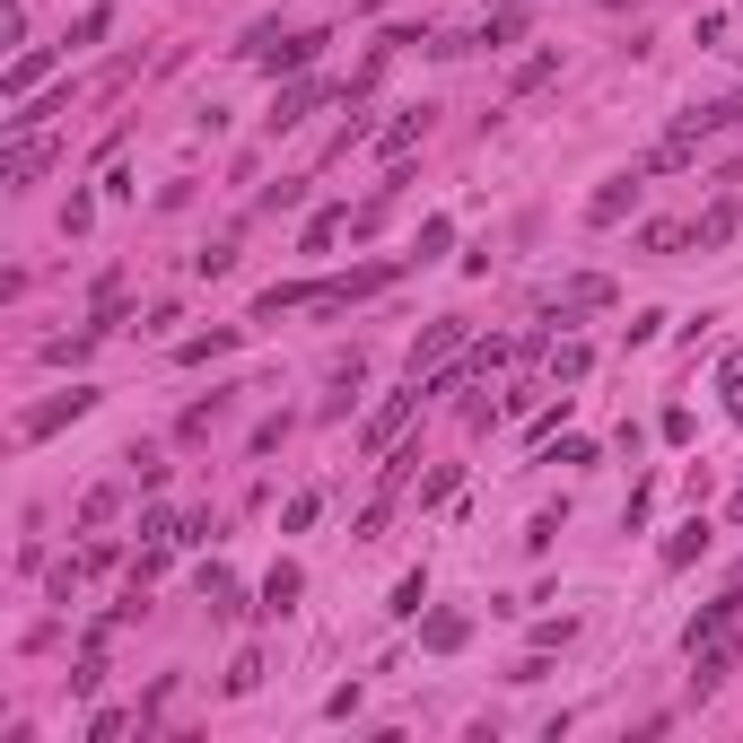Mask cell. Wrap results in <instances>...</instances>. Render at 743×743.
<instances>
[{"label": "cell", "mask_w": 743, "mask_h": 743, "mask_svg": "<svg viewBox=\"0 0 743 743\" xmlns=\"http://www.w3.org/2000/svg\"><path fill=\"white\" fill-rule=\"evenodd\" d=\"M254 682H262V656H254V647H246V656H237V665H228V700H246Z\"/></svg>", "instance_id": "1f68e13d"}, {"label": "cell", "mask_w": 743, "mask_h": 743, "mask_svg": "<svg viewBox=\"0 0 743 743\" xmlns=\"http://www.w3.org/2000/svg\"><path fill=\"white\" fill-rule=\"evenodd\" d=\"M123 726H131L123 709H97V718H88V743H115V735H123Z\"/></svg>", "instance_id": "74e56055"}, {"label": "cell", "mask_w": 743, "mask_h": 743, "mask_svg": "<svg viewBox=\"0 0 743 743\" xmlns=\"http://www.w3.org/2000/svg\"><path fill=\"white\" fill-rule=\"evenodd\" d=\"M735 219H743L735 202H718V211H709V219H700V246H726V237H735Z\"/></svg>", "instance_id": "f546056e"}, {"label": "cell", "mask_w": 743, "mask_h": 743, "mask_svg": "<svg viewBox=\"0 0 743 743\" xmlns=\"http://www.w3.org/2000/svg\"><path fill=\"white\" fill-rule=\"evenodd\" d=\"M586 368H595V359H586V342H560V351H551V376H560V385H578Z\"/></svg>", "instance_id": "d4e9b609"}, {"label": "cell", "mask_w": 743, "mask_h": 743, "mask_svg": "<svg viewBox=\"0 0 743 743\" xmlns=\"http://www.w3.org/2000/svg\"><path fill=\"white\" fill-rule=\"evenodd\" d=\"M53 62H62V44H26V53L0 71V97H9V106H26V97H35V79H44Z\"/></svg>", "instance_id": "5b68a950"}, {"label": "cell", "mask_w": 743, "mask_h": 743, "mask_svg": "<svg viewBox=\"0 0 743 743\" xmlns=\"http://www.w3.org/2000/svg\"><path fill=\"white\" fill-rule=\"evenodd\" d=\"M718 402H726V420H743V351L718 359Z\"/></svg>", "instance_id": "2e32d148"}, {"label": "cell", "mask_w": 743, "mask_h": 743, "mask_svg": "<svg viewBox=\"0 0 743 743\" xmlns=\"http://www.w3.org/2000/svg\"><path fill=\"white\" fill-rule=\"evenodd\" d=\"M638 175H647V166H629V175H613V184H595V202H586V219H595V228H613L621 211L638 202Z\"/></svg>", "instance_id": "ba28073f"}, {"label": "cell", "mask_w": 743, "mask_h": 743, "mask_svg": "<svg viewBox=\"0 0 743 743\" xmlns=\"http://www.w3.org/2000/svg\"><path fill=\"white\" fill-rule=\"evenodd\" d=\"M115 516H123V482H97V491L79 498V525H88V534H106Z\"/></svg>", "instance_id": "9a60e30c"}, {"label": "cell", "mask_w": 743, "mask_h": 743, "mask_svg": "<svg viewBox=\"0 0 743 743\" xmlns=\"http://www.w3.org/2000/svg\"><path fill=\"white\" fill-rule=\"evenodd\" d=\"M420 394H429V385L411 376L402 394H385V402L368 411V429H359V446H368V455H385V446H402V429H411V411H420Z\"/></svg>", "instance_id": "6da1fadb"}, {"label": "cell", "mask_w": 743, "mask_h": 743, "mask_svg": "<svg viewBox=\"0 0 743 743\" xmlns=\"http://www.w3.org/2000/svg\"><path fill=\"white\" fill-rule=\"evenodd\" d=\"M97 342H106V324H88V333H53V342H44V368H79Z\"/></svg>", "instance_id": "7c38bea8"}, {"label": "cell", "mask_w": 743, "mask_h": 743, "mask_svg": "<svg viewBox=\"0 0 743 743\" xmlns=\"http://www.w3.org/2000/svg\"><path fill=\"white\" fill-rule=\"evenodd\" d=\"M455 351H464V324H455V315H438V324L411 342V376H438L446 359H455Z\"/></svg>", "instance_id": "52a82bcc"}, {"label": "cell", "mask_w": 743, "mask_h": 743, "mask_svg": "<svg viewBox=\"0 0 743 743\" xmlns=\"http://www.w3.org/2000/svg\"><path fill=\"white\" fill-rule=\"evenodd\" d=\"M219 351H237V333H228V324H219V333H202V342H184L175 359H184V368H202V359H219Z\"/></svg>", "instance_id": "603a6c76"}, {"label": "cell", "mask_w": 743, "mask_h": 743, "mask_svg": "<svg viewBox=\"0 0 743 743\" xmlns=\"http://www.w3.org/2000/svg\"><path fill=\"white\" fill-rule=\"evenodd\" d=\"M193 271H202V280H228V271H237V246H202V254H193Z\"/></svg>", "instance_id": "4dcf8cb0"}, {"label": "cell", "mask_w": 743, "mask_h": 743, "mask_svg": "<svg viewBox=\"0 0 743 743\" xmlns=\"http://www.w3.org/2000/svg\"><path fill=\"white\" fill-rule=\"evenodd\" d=\"M342 228H351V211H315V219H306V254H324Z\"/></svg>", "instance_id": "cb8c5ba5"}, {"label": "cell", "mask_w": 743, "mask_h": 743, "mask_svg": "<svg viewBox=\"0 0 743 743\" xmlns=\"http://www.w3.org/2000/svg\"><path fill=\"white\" fill-rule=\"evenodd\" d=\"M420 131H429V115H402V123H385V140H376V149H385V158H402Z\"/></svg>", "instance_id": "484cf974"}, {"label": "cell", "mask_w": 743, "mask_h": 743, "mask_svg": "<svg viewBox=\"0 0 743 743\" xmlns=\"http://www.w3.org/2000/svg\"><path fill=\"white\" fill-rule=\"evenodd\" d=\"M700 551H709V516H691L682 534H665V551H656V560H665V569H691Z\"/></svg>", "instance_id": "4fadbf2b"}, {"label": "cell", "mask_w": 743, "mask_h": 743, "mask_svg": "<svg viewBox=\"0 0 743 743\" xmlns=\"http://www.w3.org/2000/svg\"><path fill=\"white\" fill-rule=\"evenodd\" d=\"M219 411H228V394H211V402H193V411H184V438H211V420H219Z\"/></svg>", "instance_id": "836d02e7"}, {"label": "cell", "mask_w": 743, "mask_h": 743, "mask_svg": "<svg viewBox=\"0 0 743 743\" xmlns=\"http://www.w3.org/2000/svg\"><path fill=\"white\" fill-rule=\"evenodd\" d=\"M71 691H79V700H97V691H106V656H97V647L79 656V674H71Z\"/></svg>", "instance_id": "f1b7e54d"}, {"label": "cell", "mask_w": 743, "mask_h": 743, "mask_svg": "<svg viewBox=\"0 0 743 743\" xmlns=\"http://www.w3.org/2000/svg\"><path fill=\"white\" fill-rule=\"evenodd\" d=\"M140 542H166V551H175V542H184V525H175L166 507H149V516H140Z\"/></svg>", "instance_id": "83f0119b"}, {"label": "cell", "mask_w": 743, "mask_h": 743, "mask_svg": "<svg viewBox=\"0 0 743 743\" xmlns=\"http://www.w3.org/2000/svg\"><path fill=\"white\" fill-rule=\"evenodd\" d=\"M123 464H131V482H140V491H158V482H166V464H158V455H149V446H131Z\"/></svg>", "instance_id": "e575fe53"}, {"label": "cell", "mask_w": 743, "mask_h": 743, "mask_svg": "<svg viewBox=\"0 0 743 743\" xmlns=\"http://www.w3.org/2000/svg\"><path fill=\"white\" fill-rule=\"evenodd\" d=\"M53 166V140H35V131H9V149H0V184L18 193V184H35Z\"/></svg>", "instance_id": "277c9868"}, {"label": "cell", "mask_w": 743, "mask_h": 743, "mask_svg": "<svg viewBox=\"0 0 743 743\" xmlns=\"http://www.w3.org/2000/svg\"><path fill=\"white\" fill-rule=\"evenodd\" d=\"M106 26H115V0H97V9H79V26H71V35H62V44H97V35H106Z\"/></svg>", "instance_id": "7402d4cb"}, {"label": "cell", "mask_w": 743, "mask_h": 743, "mask_svg": "<svg viewBox=\"0 0 743 743\" xmlns=\"http://www.w3.org/2000/svg\"><path fill=\"white\" fill-rule=\"evenodd\" d=\"M542 464H595V438H560V446H551Z\"/></svg>", "instance_id": "d590c367"}, {"label": "cell", "mask_w": 743, "mask_h": 743, "mask_svg": "<svg viewBox=\"0 0 743 743\" xmlns=\"http://www.w3.org/2000/svg\"><path fill=\"white\" fill-rule=\"evenodd\" d=\"M202 604H211V613H237V578H228V569H219V560H211V569H202Z\"/></svg>", "instance_id": "e0dca14e"}, {"label": "cell", "mask_w": 743, "mask_h": 743, "mask_svg": "<svg viewBox=\"0 0 743 743\" xmlns=\"http://www.w3.org/2000/svg\"><path fill=\"white\" fill-rule=\"evenodd\" d=\"M324 97H333L324 79H298V88H280V97H271V131H289V123H298V115H315Z\"/></svg>", "instance_id": "9c48e42d"}, {"label": "cell", "mask_w": 743, "mask_h": 743, "mask_svg": "<svg viewBox=\"0 0 743 743\" xmlns=\"http://www.w3.org/2000/svg\"><path fill=\"white\" fill-rule=\"evenodd\" d=\"M726 629H743V586H726L718 604H700L691 629H682V647H709V638H726Z\"/></svg>", "instance_id": "8992f818"}, {"label": "cell", "mask_w": 743, "mask_h": 743, "mask_svg": "<svg viewBox=\"0 0 743 743\" xmlns=\"http://www.w3.org/2000/svg\"><path fill=\"white\" fill-rule=\"evenodd\" d=\"M376 289H394V262H359V271H342V280H315V306L333 315V306H359Z\"/></svg>", "instance_id": "3957f363"}, {"label": "cell", "mask_w": 743, "mask_h": 743, "mask_svg": "<svg viewBox=\"0 0 743 743\" xmlns=\"http://www.w3.org/2000/svg\"><path fill=\"white\" fill-rule=\"evenodd\" d=\"M298 586H306V578H298V560H280V569H271V578H262V604H254V613H289V604H298Z\"/></svg>", "instance_id": "5bb4252c"}, {"label": "cell", "mask_w": 743, "mask_h": 743, "mask_svg": "<svg viewBox=\"0 0 743 743\" xmlns=\"http://www.w3.org/2000/svg\"><path fill=\"white\" fill-rule=\"evenodd\" d=\"M446 246H455V219H420V246H411V262H438Z\"/></svg>", "instance_id": "ffe728a7"}, {"label": "cell", "mask_w": 743, "mask_h": 743, "mask_svg": "<svg viewBox=\"0 0 743 743\" xmlns=\"http://www.w3.org/2000/svg\"><path fill=\"white\" fill-rule=\"evenodd\" d=\"M315 516H324V491H298L289 507H280V534H306Z\"/></svg>", "instance_id": "ac0fdd59"}, {"label": "cell", "mask_w": 743, "mask_h": 743, "mask_svg": "<svg viewBox=\"0 0 743 743\" xmlns=\"http://www.w3.org/2000/svg\"><path fill=\"white\" fill-rule=\"evenodd\" d=\"M88 411H97V394H88V385H71V394H53V402H35V411L18 420V446L53 438V429H71V420H88Z\"/></svg>", "instance_id": "7a4b0ae2"}, {"label": "cell", "mask_w": 743, "mask_h": 743, "mask_svg": "<svg viewBox=\"0 0 743 743\" xmlns=\"http://www.w3.org/2000/svg\"><path fill=\"white\" fill-rule=\"evenodd\" d=\"M735 525H743V498H735Z\"/></svg>", "instance_id": "f35d334b"}, {"label": "cell", "mask_w": 743, "mask_h": 743, "mask_svg": "<svg viewBox=\"0 0 743 743\" xmlns=\"http://www.w3.org/2000/svg\"><path fill=\"white\" fill-rule=\"evenodd\" d=\"M438 498H455V464H438V473L420 482V507H438Z\"/></svg>", "instance_id": "8d00e7d4"}, {"label": "cell", "mask_w": 743, "mask_h": 743, "mask_svg": "<svg viewBox=\"0 0 743 743\" xmlns=\"http://www.w3.org/2000/svg\"><path fill=\"white\" fill-rule=\"evenodd\" d=\"M551 71H560V62H551V53H534V62H525V71H516V79H507V97H534V88H542V79H551Z\"/></svg>", "instance_id": "4316f807"}, {"label": "cell", "mask_w": 743, "mask_h": 743, "mask_svg": "<svg viewBox=\"0 0 743 743\" xmlns=\"http://www.w3.org/2000/svg\"><path fill=\"white\" fill-rule=\"evenodd\" d=\"M586 306H613V280H604V271H578V280L560 289V306H551V315H586Z\"/></svg>", "instance_id": "30bf717a"}, {"label": "cell", "mask_w": 743, "mask_h": 743, "mask_svg": "<svg viewBox=\"0 0 743 743\" xmlns=\"http://www.w3.org/2000/svg\"><path fill=\"white\" fill-rule=\"evenodd\" d=\"M420 604H429V578H420V569H411V578H402V586H394V604H385V613H394V621H420Z\"/></svg>", "instance_id": "d6986e66"}, {"label": "cell", "mask_w": 743, "mask_h": 743, "mask_svg": "<svg viewBox=\"0 0 743 743\" xmlns=\"http://www.w3.org/2000/svg\"><path fill=\"white\" fill-rule=\"evenodd\" d=\"M691 246V228H674V219H656V228H638V254H682Z\"/></svg>", "instance_id": "44dd1931"}, {"label": "cell", "mask_w": 743, "mask_h": 743, "mask_svg": "<svg viewBox=\"0 0 743 743\" xmlns=\"http://www.w3.org/2000/svg\"><path fill=\"white\" fill-rule=\"evenodd\" d=\"M464 638H473V621H464V613H429V621H420V647H429V656H455Z\"/></svg>", "instance_id": "8fae6325"}, {"label": "cell", "mask_w": 743, "mask_h": 743, "mask_svg": "<svg viewBox=\"0 0 743 743\" xmlns=\"http://www.w3.org/2000/svg\"><path fill=\"white\" fill-rule=\"evenodd\" d=\"M507 359H516V342H482V351H473L464 368H473V376H498V368H507Z\"/></svg>", "instance_id": "d6a6232c"}]
</instances>
